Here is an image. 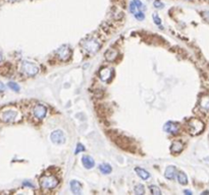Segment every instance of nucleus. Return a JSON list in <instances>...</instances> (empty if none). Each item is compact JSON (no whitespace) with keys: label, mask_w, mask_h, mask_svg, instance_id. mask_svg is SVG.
Segmentation results:
<instances>
[{"label":"nucleus","mask_w":209,"mask_h":195,"mask_svg":"<svg viewBox=\"0 0 209 195\" xmlns=\"http://www.w3.org/2000/svg\"><path fill=\"white\" fill-rule=\"evenodd\" d=\"M99 170L101 171L102 174H110L112 172V168L110 167V165L108 164H101L99 166Z\"/></svg>","instance_id":"6ab92c4d"},{"label":"nucleus","mask_w":209,"mask_h":195,"mask_svg":"<svg viewBox=\"0 0 209 195\" xmlns=\"http://www.w3.org/2000/svg\"><path fill=\"white\" fill-rule=\"evenodd\" d=\"M71 54H72V51L69 49L68 46H66V45H63V46L59 47L57 51H56V55L57 57L62 60V61H66L69 57H71Z\"/></svg>","instance_id":"0eeeda50"},{"label":"nucleus","mask_w":209,"mask_h":195,"mask_svg":"<svg viewBox=\"0 0 209 195\" xmlns=\"http://www.w3.org/2000/svg\"><path fill=\"white\" fill-rule=\"evenodd\" d=\"M84 151H85L84 145L82 144V143H78V145H77V149H75V153H79V152H84Z\"/></svg>","instance_id":"a878e982"},{"label":"nucleus","mask_w":209,"mask_h":195,"mask_svg":"<svg viewBox=\"0 0 209 195\" xmlns=\"http://www.w3.org/2000/svg\"><path fill=\"white\" fill-rule=\"evenodd\" d=\"M118 55V50H115V49H109V50L106 51L105 58H106L107 61H113V60L116 59Z\"/></svg>","instance_id":"dca6fc26"},{"label":"nucleus","mask_w":209,"mask_h":195,"mask_svg":"<svg viewBox=\"0 0 209 195\" xmlns=\"http://www.w3.org/2000/svg\"><path fill=\"white\" fill-rule=\"evenodd\" d=\"M203 17H204V20H205V21L209 22V11H205V12H203Z\"/></svg>","instance_id":"c85d7f7f"},{"label":"nucleus","mask_w":209,"mask_h":195,"mask_svg":"<svg viewBox=\"0 0 209 195\" xmlns=\"http://www.w3.org/2000/svg\"><path fill=\"white\" fill-rule=\"evenodd\" d=\"M135 193L136 194H138V195H143L145 193V188L144 186L142 184H138V185H136V187H135Z\"/></svg>","instance_id":"aec40b11"},{"label":"nucleus","mask_w":209,"mask_h":195,"mask_svg":"<svg viewBox=\"0 0 209 195\" xmlns=\"http://www.w3.org/2000/svg\"><path fill=\"white\" fill-rule=\"evenodd\" d=\"M184 148V145L183 143L180 141H173L172 146H170V152H172V153H173V155H176V153H180V152L183 151Z\"/></svg>","instance_id":"2eb2a0df"},{"label":"nucleus","mask_w":209,"mask_h":195,"mask_svg":"<svg viewBox=\"0 0 209 195\" xmlns=\"http://www.w3.org/2000/svg\"><path fill=\"white\" fill-rule=\"evenodd\" d=\"M188 129L192 135H198L204 130V123L201 120L194 118L188 122Z\"/></svg>","instance_id":"7ed1b4c3"},{"label":"nucleus","mask_w":209,"mask_h":195,"mask_svg":"<svg viewBox=\"0 0 209 195\" xmlns=\"http://www.w3.org/2000/svg\"><path fill=\"white\" fill-rule=\"evenodd\" d=\"M17 116H18L17 111L14 110V109H7V110L2 112L0 118H1V120L4 121V122L10 123V122H14V121L17 119Z\"/></svg>","instance_id":"39448f33"},{"label":"nucleus","mask_w":209,"mask_h":195,"mask_svg":"<svg viewBox=\"0 0 209 195\" xmlns=\"http://www.w3.org/2000/svg\"><path fill=\"white\" fill-rule=\"evenodd\" d=\"M2 61V55H1V53H0V62Z\"/></svg>","instance_id":"2f4dec72"},{"label":"nucleus","mask_w":209,"mask_h":195,"mask_svg":"<svg viewBox=\"0 0 209 195\" xmlns=\"http://www.w3.org/2000/svg\"><path fill=\"white\" fill-rule=\"evenodd\" d=\"M154 6L156 8H162L164 6V4L162 2H160L159 0H155V1H154Z\"/></svg>","instance_id":"bb28decb"},{"label":"nucleus","mask_w":209,"mask_h":195,"mask_svg":"<svg viewBox=\"0 0 209 195\" xmlns=\"http://www.w3.org/2000/svg\"><path fill=\"white\" fill-rule=\"evenodd\" d=\"M176 174H178V170H176V167L173 166H169L165 169V172H164V176H165L166 179L168 180H173L176 178Z\"/></svg>","instance_id":"9b49d317"},{"label":"nucleus","mask_w":209,"mask_h":195,"mask_svg":"<svg viewBox=\"0 0 209 195\" xmlns=\"http://www.w3.org/2000/svg\"><path fill=\"white\" fill-rule=\"evenodd\" d=\"M135 171H136V173L138 174V176L140 177L141 179H143V180H148V179L150 178V174H149V172L146 171L145 169L143 168H136L135 169Z\"/></svg>","instance_id":"f3484780"},{"label":"nucleus","mask_w":209,"mask_h":195,"mask_svg":"<svg viewBox=\"0 0 209 195\" xmlns=\"http://www.w3.org/2000/svg\"><path fill=\"white\" fill-rule=\"evenodd\" d=\"M71 190H72V193H75V194H81L82 192V185L81 183L79 181L77 180H72L71 181Z\"/></svg>","instance_id":"4468645a"},{"label":"nucleus","mask_w":209,"mask_h":195,"mask_svg":"<svg viewBox=\"0 0 209 195\" xmlns=\"http://www.w3.org/2000/svg\"><path fill=\"white\" fill-rule=\"evenodd\" d=\"M133 3L136 5V7L138 8V10H140V8L143 6V4H142V2H141V0H132Z\"/></svg>","instance_id":"393cba45"},{"label":"nucleus","mask_w":209,"mask_h":195,"mask_svg":"<svg viewBox=\"0 0 209 195\" xmlns=\"http://www.w3.org/2000/svg\"><path fill=\"white\" fill-rule=\"evenodd\" d=\"M5 89V85L2 84V82H0V92H3Z\"/></svg>","instance_id":"c756f323"},{"label":"nucleus","mask_w":209,"mask_h":195,"mask_svg":"<svg viewBox=\"0 0 209 195\" xmlns=\"http://www.w3.org/2000/svg\"><path fill=\"white\" fill-rule=\"evenodd\" d=\"M199 107L201 108V110L205 112L209 111V96H202L200 101H199Z\"/></svg>","instance_id":"f8f14e48"},{"label":"nucleus","mask_w":209,"mask_h":195,"mask_svg":"<svg viewBox=\"0 0 209 195\" xmlns=\"http://www.w3.org/2000/svg\"><path fill=\"white\" fill-rule=\"evenodd\" d=\"M153 21L155 22V24H157L158 27H160V24H161V20L159 17H158V15L156 13H154L153 14Z\"/></svg>","instance_id":"b1692460"},{"label":"nucleus","mask_w":209,"mask_h":195,"mask_svg":"<svg viewBox=\"0 0 209 195\" xmlns=\"http://www.w3.org/2000/svg\"><path fill=\"white\" fill-rule=\"evenodd\" d=\"M7 85L12 89V91H14V92H20V89H21L20 85H18L17 84H15V82H14V81H9Z\"/></svg>","instance_id":"412c9836"},{"label":"nucleus","mask_w":209,"mask_h":195,"mask_svg":"<svg viewBox=\"0 0 209 195\" xmlns=\"http://www.w3.org/2000/svg\"><path fill=\"white\" fill-rule=\"evenodd\" d=\"M33 114H34V116L37 118V119H43L44 117L46 116V114H47V109L45 106H43V105H40V104H38L36 105L34 108H33Z\"/></svg>","instance_id":"6e6552de"},{"label":"nucleus","mask_w":209,"mask_h":195,"mask_svg":"<svg viewBox=\"0 0 209 195\" xmlns=\"http://www.w3.org/2000/svg\"><path fill=\"white\" fill-rule=\"evenodd\" d=\"M58 185V179L55 176H44L40 180V186L43 189L50 190L54 189V188Z\"/></svg>","instance_id":"f03ea898"},{"label":"nucleus","mask_w":209,"mask_h":195,"mask_svg":"<svg viewBox=\"0 0 209 195\" xmlns=\"http://www.w3.org/2000/svg\"><path fill=\"white\" fill-rule=\"evenodd\" d=\"M163 128L165 132L170 133V134H176V133H179V131H180L179 124L176 122H172V121H168L167 123L164 124Z\"/></svg>","instance_id":"1a4fd4ad"},{"label":"nucleus","mask_w":209,"mask_h":195,"mask_svg":"<svg viewBox=\"0 0 209 195\" xmlns=\"http://www.w3.org/2000/svg\"><path fill=\"white\" fill-rule=\"evenodd\" d=\"M176 178H178V182L182 185H187L188 184V177L184 172H179L176 174Z\"/></svg>","instance_id":"a211bd4d"},{"label":"nucleus","mask_w":209,"mask_h":195,"mask_svg":"<svg viewBox=\"0 0 209 195\" xmlns=\"http://www.w3.org/2000/svg\"><path fill=\"white\" fill-rule=\"evenodd\" d=\"M150 191H151V193L154 194V195H160L161 194L160 189L157 186H155V185H151V186H150Z\"/></svg>","instance_id":"4be33fe9"},{"label":"nucleus","mask_w":209,"mask_h":195,"mask_svg":"<svg viewBox=\"0 0 209 195\" xmlns=\"http://www.w3.org/2000/svg\"><path fill=\"white\" fill-rule=\"evenodd\" d=\"M50 139L55 144H63L65 142V134L62 130H55L50 135Z\"/></svg>","instance_id":"423d86ee"},{"label":"nucleus","mask_w":209,"mask_h":195,"mask_svg":"<svg viewBox=\"0 0 209 195\" xmlns=\"http://www.w3.org/2000/svg\"><path fill=\"white\" fill-rule=\"evenodd\" d=\"M23 186H25V187H29V188H33L34 187V185L32 184V183H30V182H28V181H25L24 183H23Z\"/></svg>","instance_id":"cd10ccee"},{"label":"nucleus","mask_w":209,"mask_h":195,"mask_svg":"<svg viewBox=\"0 0 209 195\" xmlns=\"http://www.w3.org/2000/svg\"><path fill=\"white\" fill-rule=\"evenodd\" d=\"M185 193H186V194H192L191 191H187V190L185 191Z\"/></svg>","instance_id":"7c9ffc66"},{"label":"nucleus","mask_w":209,"mask_h":195,"mask_svg":"<svg viewBox=\"0 0 209 195\" xmlns=\"http://www.w3.org/2000/svg\"><path fill=\"white\" fill-rule=\"evenodd\" d=\"M113 70L109 67H104L99 71V76L103 81H109L112 77Z\"/></svg>","instance_id":"9d476101"},{"label":"nucleus","mask_w":209,"mask_h":195,"mask_svg":"<svg viewBox=\"0 0 209 195\" xmlns=\"http://www.w3.org/2000/svg\"><path fill=\"white\" fill-rule=\"evenodd\" d=\"M82 47H83L84 50L89 54H94L100 49L101 43L96 39V38L90 37L82 42Z\"/></svg>","instance_id":"f257e3e1"},{"label":"nucleus","mask_w":209,"mask_h":195,"mask_svg":"<svg viewBox=\"0 0 209 195\" xmlns=\"http://www.w3.org/2000/svg\"><path fill=\"white\" fill-rule=\"evenodd\" d=\"M21 70L27 76H35L39 72V67L30 61H23L21 65Z\"/></svg>","instance_id":"20e7f679"},{"label":"nucleus","mask_w":209,"mask_h":195,"mask_svg":"<svg viewBox=\"0 0 209 195\" xmlns=\"http://www.w3.org/2000/svg\"><path fill=\"white\" fill-rule=\"evenodd\" d=\"M82 163H83V166L86 169H92L95 166L94 159L90 156H84L83 159H82Z\"/></svg>","instance_id":"ddd939ff"},{"label":"nucleus","mask_w":209,"mask_h":195,"mask_svg":"<svg viewBox=\"0 0 209 195\" xmlns=\"http://www.w3.org/2000/svg\"><path fill=\"white\" fill-rule=\"evenodd\" d=\"M135 17L137 18L138 21H143V20H144V17H145V15H144L143 12L139 10L138 12H136V13H135Z\"/></svg>","instance_id":"5701e85b"},{"label":"nucleus","mask_w":209,"mask_h":195,"mask_svg":"<svg viewBox=\"0 0 209 195\" xmlns=\"http://www.w3.org/2000/svg\"><path fill=\"white\" fill-rule=\"evenodd\" d=\"M9 1H15V0H9Z\"/></svg>","instance_id":"473e14b6"}]
</instances>
